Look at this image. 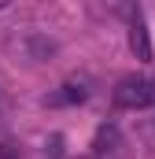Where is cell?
Segmentation results:
<instances>
[{"label": "cell", "mask_w": 155, "mask_h": 159, "mask_svg": "<svg viewBox=\"0 0 155 159\" xmlns=\"http://www.w3.org/2000/svg\"><path fill=\"white\" fill-rule=\"evenodd\" d=\"M111 100H115V107H126V111L155 107V78H144V74H126V78L115 85Z\"/></svg>", "instance_id": "obj_1"}, {"label": "cell", "mask_w": 155, "mask_h": 159, "mask_svg": "<svg viewBox=\"0 0 155 159\" xmlns=\"http://www.w3.org/2000/svg\"><path fill=\"white\" fill-rule=\"evenodd\" d=\"M129 48H133V56H137L140 63H152V37H148V26H144V22H133V30H129Z\"/></svg>", "instance_id": "obj_2"}, {"label": "cell", "mask_w": 155, "mask_h": 159, "mask_svg": "<svg viewBox=\"0 0 155 159\" xmlns=\"http://www.w3.org/2000/svg\"><path fill=\"white\" fill-rule=\"evenodd\" d=\"M85 96H89V93H85V85H63V93H55V96H52V104H81V100H85Z\"/></svg>", "instance_id": "obj_3"}, {"label": "cell", "mask_w": 155, "mask_h": 159, "mask_svg": "<svg viewBox=\"0 0 155 159\" xmlns=\"http://www.w3.org/2000/svg\"><path fill=\"white\" fill-rule=\"evenodd\" d=\"M7 4H11V0H0V11H4V7H7Z\"/></svg>", "instance_id": "obj_4"}]
</instances>
